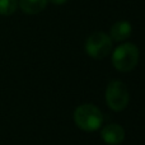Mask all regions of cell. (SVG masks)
Returning <instances> with one entry per match:
<instances>
[{
    "mask_svg": "<svg viewBox=\"0 0 145 145\" xmlns=\"http://www.w3.org/2000/svg\"><path fill=\"white\" fill-rule=\"evenodd\" d=\"M74 122L80 130L92 133L102 126L103 113L94 105L85 103L74 111Z\"/></svg>",
    "mask_w": 145,
    "mask_h": 145,
    "instance_id": "obj_1",
    "label": "cell"
},
{
    "mask_svg": "<svg viewBox=\"0 0 145 145\" xmlns=\"http://www.w3.org/2000/svg\"><path fill=\"white\" fill-rule=\"evenodd\" d=\"M139 48L134 43L126 42L120 45L113 50L112 54V64L116 70L118 71H131L139 63Z\"/></svg>",
    "mask_w": 145,
    "mask_h": 145,
    "instance_id": "obj_2",
    "label": "cell"
},
{
    "mask_svg": "<svg viewBox=\"0 0 145 145\" xmlns=\"http://www.w3.org/2000/svg\"><path fill=\"white\" fill-rule=\"evenodd\" d=\"M85 52L95 60H102L112 50V40L105 32H94L85 41Z\"/></svg>",
    "mask_w": 145,
    "mask_h": 145,
    "instance_id": "obj_3",
    "label": "cell"
},
{
    "mask_svg": "<svg viewBox=\"0 0 145 145\" xmlns=\"http://www.w3.org/2000/svg\"><path fill=\"white\" fill-rule=\"evenodd\" d=\"M130 95L127 87L121 80H112L106 89V102L111 110L120 112L123 111L129 105Z\"/></svg>",
    "mask_w": 145,
    "mask_h": 145,
    "instance_id": "obj_4",
    "label": "cell"
},
{
    "mask_svg": "<svg viewBox=\"0 0 145 145\" xmlns=\"http://www.w3.org/2000/svg\"><path fill=\"white\" fill-rule=\"evenodd\" d=\"M103 141L108 145H118L125 139V130L117 123H111L102 129L101 131Z\"/></svg>",
    "mask_w": 145,
    "mask_h": 145,
    "instance_id": "obj_5",
    "label": "cell"
},
{
    "mask_svg": "<svg viewBox=\"0 0 145 145\" xmlns=\"http://www.w3.org/2000/svg\"><path fill=\"white\" fill-rule=\"evenodd\" d=\"M133 33V27H131L130 22L127 20H118V22L113 23V25L110 29V38L116 42H123L127 40Z\"/></svg>",
    "mask_w": 145,
    "mask_h": 145,
    "instance_id": "obj_6",
    "label": "cell"
},
{
    "mask_svg": "<svg viewBox=\"0 0 145 145\" xmlns=\"http://www.w3.org/2000/svg\"><path fill=\"white\" fill-rule=\"evenodd\" d=\"M48 0H18V7L25 14H38L47 7Z\"/></svg>",
    "mask_w": 145,
    "mask_h": 145,
    "instance_id": "obj_7",
    "label": "cell"
},
{
    "mask_svg": "<svg viewBox=\"0 0 145 145\" xmlns=\"http://www.w3.org/2000/svg\"><path fill=\"white\" fill-rule=\"evenodd\" d=\"M18 9V0H0V15H12Z\"/></svg>",
    "mask_w": 145,
    "mask_h": 145,
    "instance_id": "obj_8",
    "label": "cell"
},
{
    "mask_svg": "<svg viewBox=\"0 0 145 145\" xmlns=\"http://www.w3.org/2000/svg\"><path fill=\"white\" fill-rule=\"evenodd\" d=\"M48 1H51L52 4H56V5H61V4H65L68 0H48Z\"/></svg>",
    "mask_w": 145,
    "mask_h": 145,
    "instance_id": "obj_9",
    "label": "cell"
}]
</instances>
